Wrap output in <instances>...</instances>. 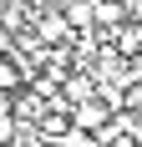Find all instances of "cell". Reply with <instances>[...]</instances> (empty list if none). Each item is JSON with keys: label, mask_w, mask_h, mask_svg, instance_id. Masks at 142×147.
Segmentation results:
<instances>
[{"label": "cell", "mask_w": 142, "mask_h": 147, "mask_svg": "<svg viewBox=\"0 0 142 147\" xmlns=\"http://www.w3.org/2000/svg\"><path fill=\"white\" fill-rule=\"evenodd\" d=\"M15 137H20V117H15V112H5V117H0V147H10Z\"/></svg>", "instance_id": "4"}, {"label": "cell", "mask_w": 142, "mask_h": 147, "mask_svg": "<svg viewBox=\"0 0 142 147\" xmlns=\"http://www.w3.org/2000/svg\"><path fill=\"white\" fill-rule=\"evenodd\" d=\"M91 20L107 30H117L122 20H127V5H117V0H91Z\"/></svg>", "instance_id": "3"}, {"label": "cell", "mask_w": 142, "mask_h": 147, "mask_svg": "<svg viewBox=\"0 0 142 147\" xmlns=\"http://www.w3.org/2000/svg\"><path fill=\"white\" fill-rule=\"evenodd\" d=\"M117 5H127V15H132V5H137V0H117Z\"/></svg>", "instance_id": "5"}, {"label": "cell", "mask_w": 142, "mask_h": 147, "mask_svg": "<svg viewBox=\"0 0 142 147\" xmlns=\"http://www.w3.org/2000/svg\"><path fill=\"white\" fill-rule=\"evenodd\" d=\"M112 41H117V56H137L142 51V20H122L112 30Z\"/></svg>", "instance_id": "2"}, {"label": "cell", "mask_w": 142, "mask_h": 147, "mask_svg": "<svg viewBox=\"0 0 142 147\" xmlns=\"http://www.w3.org/2000/svg\"><path fill=\"white\" fill-rule=\"evenodd\" d=\"M71 122H76L81 132H101V127H107V107L86 96V102H76V112H71Z\"/></svg>", "instance_id": "1"}]
</instances>
